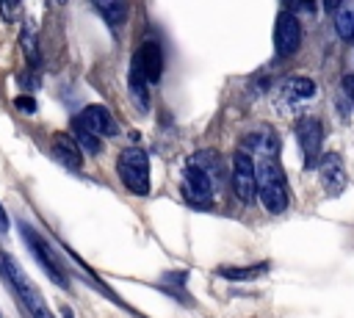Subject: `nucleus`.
<instances>
[{
	"instance_id": "1",
	"label": "nucleus",
	"mask_w": 354,
	"mask_h": 318,
	"mask_svg": "<svg viewBox=\"0 0 354 318\" xmlns=\"http://www.w3.org/2000/svg\"><path fill=\"white\" fill-rule=\"evenodd\" d=\"M254 180H257V199L268 213H282L288 207V180L277 158H257L254 160Z\"/></svg>"
},
{
	"instance_id": "2",
	"label": "nucleus",
	"mask_w": 354,
	"mask_h": 318,
	"mask_svg": "<svg viewBox=\"0 0 354 318\" xmlns=\"http://www.w3.org/2000/svg\"><path fill=\"white\" fill-rule=\"evenodd\" d=\"M119 180L127 185L130 194L144 196L149 194V155L141 147H130L116 158Z\"/></svg>"
},
{
	"instance_id": "3",
	"label": "nucleus",
	"mask_w": 354,
	"mask_h": 318,
	"mask_svg": "<svg viewBox=\"0 0 354 318\" xmlns=\"http://www.w3.org/2000/svg\"><path fill=\"white\" fill-rule=\"evenodd\" d=\"M0 263H3V271H6V277H8V279H11V285H14L17 296L22 299L25 310H28L33 318H55V315L50 312L47 301L41 299V293H39V290L33 288V282L28 279V274L19 268V263H17L11 254H3V257H0Z\"/></svg>"
},
{
	"instance_id": "4",
	"label": "nucleus",
	"mask_w": 354,
	"mask_h": 318,
	"mask_svg": "<svg viewBox=\"0 0 354 318\" xmlns=\"http://www.w3.org/2000/svg\"><path fill=\"white\" fill-rule=\"evenodd\" d=\"M180 194H183V199H185L188 205H194V207H210V205H213V196H216L210 171L202 169L196 160H191V163L183 169Z\"/></svg>"
},
{
	"instance_id": "5",
	"label": "nucleus",
	"mask_w": 354,
	"mask_h": 318,
	"mask_svg": "<svg viewBox=\"0 0 354 318\" xmlns=\"http://www.w3.org/2000/svg\"><path fill=\"white\" fill-rule=\"evenodd\" d=\"M22 235H25V243H28V249L33 252V257L39 260V265L44 268V274L50 277V279H55L64 290L69 288V277H66V271H64V265L58 263V257H55V252L50 249V243L39 235V232H33L28 224H22Z\"/></svg>"
},
{
	"instance_id": "6",
	"label": "nucleus",
	"mask_w": 354,
	"mask_h": 318,
	"mask_svg": "<svg viewBox=\"0 0 354 318\" xmlns=\"http://www.w3.org/2000/svg\"><path fill=\"white\" fill-rule=\"evenodd\" d=\"M296 141H299V149L304 155V166L313 169L321 158V144H324V124L321 119L315 116H301L296 122Z\"/></svg>"
},
{
	"instance_id": "7",
	"label": "nucleus",
	"mask_w": 354,
	"mask_h": 318,
	"mask_svg": "<svg viewBox=\"0 0 354 318\" xmlns=\"http://www.w3.org/2000/svg\"><path fill=\"white\" fill-rule=\"evenodd\" d=\"M299 47H301V25L285 8L277 14V22H274V50L279 58H290Z\"/></svg>"
},
{
	"instance_id": "8",
	"label": "nucleus",
	"mask_w": 354,
	"mask_h": 318,
	"mask_svg": "<svg viewBox=\"0 0 354 318\" xmlns=\"http://www.w3.org/2000/svg\"><path fill=\"white\" fill-rule=\"evenodd\" d=\"M232 191L241 202H252L257 194V180H254V158L249 152H238L232 163Z\"/></svg>"
},
{
	"instance_id": "9",
	"label": "nucleus",
	"mask_w": 354,
	"mask_h": 318,
	"mask_svg": "<svg viewBox=\"0 0 354 318\" xmlns=\"http://www.w3.org/2000/svg\"><path fill=\"white\" fill-rule=\"evenodd\" d=\"M318 177H321V185L329 196H340L343 188H346V166H343V158L337 152H326L324 158H318Z\"/></svg>"
},
{
	"instance_id": "10",
	"label": "nucleus",
	"mask_w": 354,
	"mask_h": 318,
	"mask_svg": "<svg viewBox=\"0 0 354 318\" xmlns=\"http://www.w3.org/2000/svg\"><path fill=\"white\" fill-rule=\"evenodd\" d=\"M77 122H80L86 130H91L94 135H108V138H111V135L119 133L116 119L111 116V111H108L105 105H86V108L80 111Z\"/></svg>"
},
{
	"instance_id": "11",
	"label": "nucleus",
	"mask_w": 354,
	"mask_h": 318,
	"mask_svg": "<svg viewBox=\"0 0 354 318\" xmlns=\"http://www.w3.org/2000/svg\"><path fill=\"white\" fill-rule=\"evenodd\" d=\"M133 58L141 66V72H144V77H147L149 86L160 83V75H163V50H160L158 41H144Z\"/></svg>"
},
{
	"instance_id": "12",
	"label": "nucleus",
	"mask_w": 354,
	"mask_h": 318,
	"mask_svg": "<svg viewBox=\"0 0 354 318\" xmlns=\"http://www.w3.org/2000/svg\"><path fill=\"white\" fill-rule=\"evenodd\" d=\"M53 158L69 171H80V166H83V152H80V144L72 138V133L53 135Z\"/></svg>"
},
{
	"instance_id": "13",
	"label": "nucleus",
	"mask_w": 354,
	"mask_h": 318,
	"mask_svg": "<svg viewBox=\"0 0 354 318\" xmlns=\"http://www.w3.org/2000/svg\"><path fill=\"white\" fill-rule=\"evenodd\" d=\"M243 152H249L254 160L257 158H277L279 155V138L274 135V130L268 127H257L254 133H249L243 138Z\"/></svg>"
},
{
	"instance_id": "14",
	"label": "nucleus",
	"mask_w": 354,
	"mask_h": 318,
	"mask_svg": "<svg viewBox=\"0 0 354 318\" xmlns=\"http://www.w3.org/2000/svg\"><path fill=\"white\" fill-rule=\"evenodd\" d=\"M127 83H130V97H133L136 108H138V111H147V108H149V88H147L149 83H147L141 66L136 64V58H133V64H130V77H127Z\"/></svg>"
},
{
	"instance_id": "15",
	"label": "nucleus",
	"mask_w": 354,
	"mask_h": 318,
	"mask_svg": "<svg viewBox=\"0 0 354 318\" xmlns=\"http://www.w3.org/2000/svg\"><path fill=\"white\" fill-rule=\"evenodd\" d=\"M266 271H268V263H260V265H221L218 277H224L230 282H243V279H254Z\"/></svg>"
},
{
	"instance_id": "16",
	"label": "nucleus",
	"mask_w": 354,
	"mask_h": 318,
	"mask_svg": "<svg viewBox=\"0 0 354 318\" xmlns=\"http://www.w3.org/2000/svg\"><path fill=\"white\" fill-rule=\"evenodd\" d=\"M335 30L343 41H354V3H343L335 11Z\"/></svg>"
},
{
	"instance_id": "17",
	"label": "nucleus",
	"mask_w": 354,
	"mask_h": 318,
	"mask_svg": "<svg viewBox=\"0 0 354 318\" xmlns=\"http://www.w3.org/2000/svg\"><path fill=\"white\" fill-rule=\"evenodd\" d=\"M91 3H94V8L100 11V17H102L108 25L124 22V14H127L124 0H91Z\"/></svg>"
},
{
	"instance_id": "18",
	"label": "nucleus",
	"mask_w": 354,
	"mask_h": 318,
	"mask_svg": "<svg viewBox=\"0 0 354 318\" xmlns=\"http://www.w3.org/2000/svg\"><path fill=\"white\" fill-rule=\"evenodd\" d=\"M282 94L288 100H307V97L315 94V83L310 77H288L282 83Z\"/></svg>"
},
{
	"instance_id": "19",
	"label": "nucleus",
	"mask_w": 354,
	"mask_h": 318,
	"mask_svg": "<svg viewBox=\"0 0 354 318\" xmlns=\"http://www.w3.org/2000/svg\"><path fill=\"white\" fill-rule=\"evenodd\" d=\"M72 138L80 144V149H86V152H102V144H100V135H94L91 130H86L77 119H72Z\"/></svg>"
},
{
	"instance_id": "20",
	"label": "nucleus",
	"mask_w": 354,
	"mask_h": 318,
	"mask_svg": "<svg viewBox=\"0 0 354 318\" xmlns=\"http://www.w3.org/2000/svg\"><path fill=\"white\" fill-rule=\"evenodd\" d=\"M14 105H17L22 113H33V111H36V100L28 97V94H19V97L14 100Z\"/></svg>"
},
{
	"instance_id": "21",
	"label": "nucleus",
	"mask_w": 354,
	"mask_h": 318,
	"mask_svg": "<svg viewBox=\"0 0 354 318\" xmlns=\"http://www.w3.org/2000/svg\"><path fill=\"white\" fill-rule=\"evenodd\" d=\"M19 3H22V0H0V11H3V17L11 19V14L19 8Z\"/></svg>"
},
{
	"instance_id": "22",
	"label": "nucleus",
	"mask_w": 354,
	"mask_h": 318,
	"mask_svg": "<svg viewBox=\"0 0 354 318\" xmlns=\"http://www.w3.org/2000/svg\"><path fill=\"white\" fill-rule=\"evenodd\" d=\"M343 91L354 100V75H346V77H343Z\"/></svg>"
},
{
	"instance_id": "23",
	"label": "nucleus",
	"mask_w": 354,
	"mask_h": 318,
	"mask_svg": "<svg viewBox=\"0 0 354 318\" xmlns=\"http://www.w3.org/2000/svg\"><path fill=\"white\" fill-rule=\"evenodd\" d=\"M321 3H324V8H326V11H332V14H335L346 0H321Z\"/></svg>"
},
{
	"instance_id": "24",
	"label": "nucleus",
	"mask_w": 354,
	"mask_h": 318,
	"mask_svg": "<svg viewBox=\"0 0 354 318\" xmlns=\"http://www.w3.org/2000/svg\"><path fill=\"white\" fill-rule=\"evenodd\" d=\"M6 230H8V216H6V210L0 205V232H6Z\"/></svg>"
},
{
	"instance_id": "25",
	"label": "nucleus",
	"mask_w": 354,
	"mask_h": 318,
	"mask_svg": "<svg viewBox=\"0 0 354 318\" xmlns=\"http://www.w3.org/2000/svg\"><path fill=\"white\" fill-rule=\"evenodd\" d=\"M282 3H285V6H288V11H290V8H293V6H299L301 0H282Z\"/></svg>"
},
{
	"instance_id": "26",
	"label": "nucleus",
	"mask_w": 354,
	"mask_h": 318,
	"mask_svg": "<svg viewBox=\"0 0 354 318\" xmlns=\"http://www.w3.org/2000/svg\"><path fill=\"white\" fill-rule=\"evenodd\" d=\"M64 318H75V315H72V310H64Z\"/></svg>"
}]
</instances>
